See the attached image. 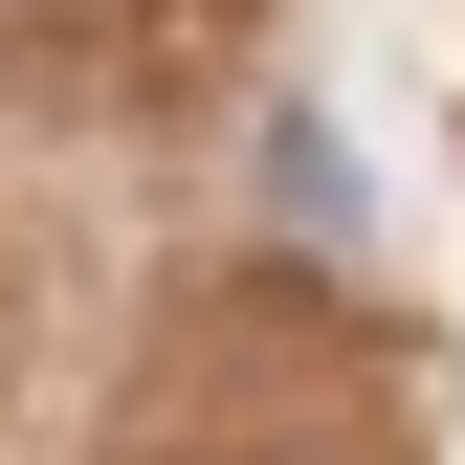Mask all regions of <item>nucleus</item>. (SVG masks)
I'll use <instances>...</instances> for the list:
<instances>
[{"mask_svg": "<svg viewBox=\"0 0 465 465\" xmlns=\"http://www.w3.org/2000/svg\"><path fill=\"white\" fill-rule=\"evenodd\" d=\"M266 200H288V222H311V244H355V155H332V134H311V111H266Z\"/></svg>", "mask_w": 465, "mask_h": 465, "instance_id": "f257e3e1", "label": "nucleus"}]
</instances>
